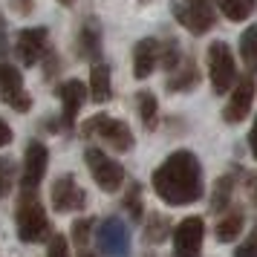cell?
<instances>
[{
    "mask_svg": "<svg viewBox=\"0 0 257 257\" xmlns=\"http://www.w3.org/2000/svg\"><path fill=\"white\" fill-rule=\"evenodd\" d=\"M81 136L84 139H98L104 142L107 148H113L116 153H127L133 151V130L124 124V121H118L113 116H104V113H98V116L87 118L81 124Z\"/></svg>",
    "mask_w": 257,
    "mask_h": 257,
    "instance_id": "3",
    "label": "cell"
},
{
    "mask_svg": "<svg viewBox=\"0 0 257 257\" xmlns=\"http://www.w3.org/2000/svg\"><path fill=\"white\" fill-rule=\"evenodd\" d=\"M47 257H70V240H67L64 234H52V237H49Z\"/></svg>",
    "mask_w": 257,
    "mask_h": 257,
    "instance_id": "29",
    "label": "cell"
},
{
    "mask_svg": "<svg viewBox=\"0 0 257 257\" xmlns=\"http://www.w3.org/2000/svg\"><path fill=\"white\" fill-rule=\"evenodd\" d=\"M6 52H9V26L0 15V55H6Z\"/></svg>",
    "mask_w": 257,
    "mask_h": 257,
    "instance_id": "31",
    "label": "cell"
},
{
    "mask_svg": "<svg viewBox=\"0 0 257 257\" xmlns=\"http://www.w3.org/2000/svg\"><path fill=\"white\" fill-rule=\"evenodd\" d=\"M15 228L21 243H47L52 237V222L44 202L38 199V191H21L15 205Z\"/></svg>",
    "mask_w": 257,
    "mask_h": 257,
    "instance_id": "2",
    "label": "cell"
},
{
    "mask_svg": "<svg viewBox=\"0 0 257 257\" xmlns=\"http://www.w3.org/2000/svg\"><path fill=\"white\" fill-rule=\"evenodd\" d=\"M182 58H185V55L179 52V44H176L174 38H168V41H162V44H159V64H162L168 72L176 70V64H179Z\"/></svg>",
    "mask_w": 257,
    "mask_h": 257,
    "instance_id": "26",
    "label": "cell"
},
{
    "mask_svg": "<svg viewBox=\"0 0 257 257\" xmlns=\"http://www.w3.org/2000/svg\"><path fill=\"white\" fill-rule=\"evenodd\" d=\"M58 98H61V130H72L75 118H78V110L87 101V84L78 81V78H70V81L58 84Z\"/></svg>",
    "mask_w": 257,
    "mask_h": 257,
    "instance_id": "14",
    "label": "cell"
},
{
    "mask_svg": "<svg viewBox=\"0 0 257 257\" xmlns=\"http://www.w3.org/2000/svg\"><path fill=\"white\" fill-rule=\"evenodd\" d=\"M12 9L21 15H29L32 12V0H12Z\"/></svg>",
    "mask_w": 257,
    "mask_h": 257,
    "instance_id": "35",
    "label": "cell"
},
{
    "mask_svg": "<svg viewBox=\"0 0 257 257\" xmlns=\"http://www.w3.org/2000/svg\"><path fill=\"white\" fill-rule=\"evenodd\" d=\"M87 98H93L95 104H107L113 98V84H110V67L95 61L90 70V84H87Z\"/></svg>",
    "mask_w": 257,
    "mask_h": 257,
    "instance_id": "16",
    "label": "cell"
},
{
    "mask_svg": "<svg viewBox=\"0 0 257 257\" xmlns=\"http://www.w3.org/2000/svg\"><path fill=\"white\" fill-rule=\"evenodd\" d=\"M240 58L251 72H257V24L240 35Z\"/></svg>",
    "mask_w": 257,
    "mask_h": 257,
    "instance_id": "23",
    "label": "cell"
},
{
    "mask_svg": "<svg viewBox=\"0 0 257 257\" xmlns=\"http://www.w3.org/2000/svg\"><path fill=\"white\" fill-rule=\"evenodd\" d=\"M15 139V133H12V127L6 124V121H0V148H6L9 142Z\"/></svg>",
    "mask_w": 257,
    "mask_h": 257,
    "instance_id": "32",
    "label": "cell"
},
{
    "mask_svg": "<svg viewBox=\"0 0 257 257\" xmlns=\"http://www.w3.org/2000/svg\"><path fill=\"white\" fill-rule=\"evenodd\" d=\"M205 222L202 217H185L174 228V257H202Z\"/></svg>",
    "mask_w": 257,
    "mask_h": 257,
    "instance_id": "9",
    "label": "cell"
},
{
    "mask_svg": "<svg viewBox=\"0 0 257 257\" xmlns=\"http://www.w3.org/2000/svg\"><path fill=\"white\" fill-rule=\"evenodd\" d=\"M234 257H257V222H254V228L248 231V237L234 248Z\"/></svg>",
    "mask_w": 257,
    "mask_h": 257,
    "instance_id": "30",
    "label": "cell"
},
{
    "mask_svg": "<svg viewBox=\"0 0 257 257\" xmlns=\"http://www.w3.org/2000/svg\"><path fill=\"white\" fill-rule=\"evenodd\" d=\"M171 237V220L162 214H151L145 222V240L148 243H165Z\"/></svg>",
    "mask_w": 257,
    "mask_h": 257,
    "instance_id": "24",
    "label": "cell"
},
{
    "mask_svg": "<svg viewBox=\"0 0 257 257\" xmlns=\"http://www.w3.org/2000/svg\"><path fill=\"white\" fill-rule=\"evenodd\" d=\"M171 12H174L176 24L185 26L191 35H205L211 26L217 24L211 0H174Z\"/></svg>",
    "mask_w": 257,
    "mask_h": 257,
    "instance_id": "5",
    "label": "cell"
},
{
    "mask_svg": "<svg viewBox=\"0 0 257 257\" xmlns=\"http://www.w3.org/2000/svg\"><path fill=\"white\" fill-rule=\"evenodd\" d=\"M156 197L168 205H191L205 194L202 185V165L197 153L191 151H174L165 159L151 179Z\"/></svg>",
    "mask_w": 257,
    "mask_h": 257,
    "instance_id": "1",
    "label": "cell"
},
{
    "mask_svg": "<svg viewBox=\"0 0 257 257\" xmlns=\"http://www.w3.org/2000/svg\"><path fill=\"white\" fill-rule=\"evenodd\" d=\"M47 52H49V32L44 26H32V29L18 32V38H15V58L24 67H35Z\"/></svg>",
    "mask_w": 257,
    "mask_h": 257,
    "instance_id": "11",
    "label": "cell"
},
{
    "mask_svg": "<svg viewBox=\"0 0 257 257\" xmlns=\"http://www.w3.org/2000/svg\"><path fill=\"white\" fill-rule=\"evenodd\" d=\"M231 194H234V176L231 174L220 176L217 185H214V194H211V211H214V214L228 211V205H231Z\"/></svg>",
    "mask_w": 257,
    "mask_h": 257,
    "instance_id": "22",
    "label": "cell"
},
{
    "mask_svg": "<svg viewBox=\"0 0 257 257\" xmlns=\"http://www.w3.org/2000/svg\"><path fill=\"white\" fill-rule=\"evenodd\" d=\"M208 78L211 90L217 95L228 93L237 84V64H234V55L225 41H214L208 47Z\"/></svg>",
    "mask_w": 257,
    "mask_h": 257,
    "instance_id": "4",
    "label": "cell"
},
{
    "mask_svg": "<svg viewBox=\"0 0 257 257\" xmlns=\"http://www.w3.org/2000/svg\"><path fill=\"white\" fill-rule=\"evenodd\" d=\"M0 98L18 113H29L32 110V95L26 93L24 75L12 64H0Z\"/></svg>",
    "mask_w": 257,
    "mask_h": 257,
    "instance_id": "8",
    "label": "cell"
},
{
    "mask_svg": "<svg viewBox=\"0 0 257 257\" xmlns=\"http://www.w3.org/2000/svg\"><path fill=\"white\" fill-rule=\"evenodd\" d=\"M197 84H199V70L191 58H182L176 64V70L168 72V90H171V93H188V90H194Z\"/></svg>",
    "mask_w": 257,
    "mask_h": 257,
    "instance_id": "18",
    "label": "cell"
},
{
    "mask_svg": "<svg viewBox=\"0 0 257 257\" xmlns=\"http://www.w3.org/2000/svg\"><path fill=\"white\" fill-rule=\"evenodd\" d=\"M217 9L222 12V18H228L231 24H240V21H248L254 15L257 0H214Z\"/></svg>",
    "mask_w": 257,
    "mask_h": 257,
    "instance_id": "19",
    "label": "cell"
},
{
    "mask_svg": "<svg viewBox=\"0 0 257 257\" xmlns=\"http://www.w3.org/2000/svg\"><path fill=\"white\" fill-rule=\"evenodd\" d=\"M93 217H81V220H75V225H72V243L78 245V248H87V243H90V237H93Z\"/></svg>",
    "mask_w": 257,
    "mask_h": 257,
    "instance_id": "28",
    "label": "cell"
},
{
    "mask_svg": "<svg viewBox=\"0 0 257 257\" xmlns=\"http://www.w3.org/2000/svg\"><path fill=\"white\" fill-rule=\"evenodd\" d=\"M84 162L90 168V174H93L95 185L107 191V194H116L118 188L124 185V168L113 159V156H107L101 148H87L84 151Z\"/></svg>",
    "mask_w": 257,
    "mask_h": 257,
    "instance_id": "6",
    "label": "cell"
},
{
    "mask_svg": "<svg viewBox=\"0 0 257 257\" xmlns=\"http://www.w3.org/2000/svg\"><path fill=\"white\" fill-rule=\"evenodd\" d=\"M95 243H98V251L107 257H127L130 254V231L124 220L118 217H107L101 220L98 231H95Z\"/></svg>",
    "mask_w": 257,
    "mask_h": 257,
    "instance_id": "7",
    "label": "cell"
},
{
    "mask_svg": "<svg viewBox=\"0 0 257 257\" xmlns=\"http://www.w3.org/2000/svg\"><path fill=\"white\" fill-rule=\"evenodd\" d=\"M49 202L58 214H70V211H81L87 205V194L84 188L75 182L72 174H61L55 182H52V191H49Z\"/></svg>",
    "mask_w": 257,
    "mask_h": 257,
    "instance_id": "10",
    "label": "cell"
},
{
    "mask_svg": "<svg viewBox=\"0 0 257 257\" xmlns=\"http://www.w3.org/2000/svg\"><path fill=\"white\" fill-rule=\"evenodd\" d=\"M245 191H248V199L257 205V174L248 176V182H245Z\"/></svg>",
    "mask_w": 257,
    "mask_h": 257,
    "instance_id": "33",
    "label": "cell"
},
{
    "mask_svg": "<svg viewBox=\"0 0 257 257\" xmlns=\"http://www.w3.org/2000/svg\"><path fill=\"white\" fill-rule=\"evenodd\" d=\"M78 55L87 61H98L101 55V24L95 21V18H87L81 26V32H78Z\"/></svg>",
    "mask_w": 257,
    "mask_h": 257,
    "instance_id": "17",
    "label": "cell"
},
{
    "mask_svg": "<svg viewBox=\"0 0 257 257\" xmlns=\"http://www.w3.org/2000/svg\"><path fill=\"white\" fill-rule=\"evenodd\" d=\"M159 67V41L156 38H142L133 47V75L145 81L148 75H153V70Z\"/></svg>",
    "mask_w": 257,
    "mask_h": 257,
    "instance_id": "15",
    "label": "cell"
},
{
    "mask_svg": "<svg viewBox=\"0 0 257 257\" xmlns=\"http://www.w3.org/2000/svg\"><path fill=\"white\" fill-rule=\"evenodd\" d=\"M254 93H257V84L251 75H240L237 84L231 87V98L225 101L222 107V118L228 121V124H237V121H243L248 116V110H251V101H254Z\"/></svg>",
    "mask_w": 257,
    "mask_h": 257,
    "instance_id": "13",
    "label": "cell"
},
{
    "mask_svg": "<svg viewBox=\"0 0 257 257\" xmlns=\"http://www.w3.org/2000/svg\"><path fill=\"white\" fill-rule=\"evenodd\" d=\"M58 3H64V6H70V3H72V0H58Z\"/></svg>",
    "mask_w": 257,
    "mask_h": 257,
    "instance_id": "37",
    "label": "cell"
},
{
    "mask_svg": "<svg viewBox=\"0 0 257 257\" xmlns=\"http://www.w3.org/2000/svg\"><path fill=\"white\" fill-rule=\"evenodd\" d=\"M121 208L130 214V220L139 222L142 217H145V205H142V185L139 182H130L127 194H124V199H121Z\"/></svg>",
    "mask_w": 257,
    "mask_h": 257,
    "instance_id": "25",
    "label": "cell"
},
{
    "mask_svg": "<svg viewBox=\"0 0 257 257\" xmlns=\"http://www.w3.org/2000/svg\"><path fill=\"white\" fill-rule=\"evenodd\" d=\"M15 176H18L15 159H9V156H0V199L9 197V191H12V185H15Z\"/></svg>",
    "mask_w": 257,
    "mask_h": 257,
    "instance_id": "27",
    "label": "cell"
},
{
    "mask_svg": "<svg viewBox=\"0 0 257 257\" xmlns=\"http://www.w3.org/2000/svg\"><path fill=\"white\" fill-rule=\"evenodd\" d=\"M248 151L257 159V118H254V124H251V130H248Z\"/></svg>",
    "mask_w": 257,
    "mask_h": 257,
    "instance_id": "34",
    "label": "cell"
},
{
    "mask_svg": "<svg viewBox=\"0 0 257 257\" xmlns=\"http://www.w3.org/2000/svg\"><path fill=\"white\" fill-rule=\"evenodd\" d=\"M78 257H98V254H93V251H87V248H81V251H78Z\"/></svg>",
    "mask_w": 257,
    "mask_h": 257,
    "instance_id": "36",
    "label": "cell"
},
{
    "mask_svg": "<svg viewBox=\"0 0 257 257\" xmlns=\"http://www.w3.org/2000/svg\"><path fill=\"white\" fill-rule=\"evenodd\" d=\"M225 217H222L220 222H217V240L220 243H234L237 237H240V231H243V211H222Z\"/></svg>",
    "mask_w": 257,
    "mask_h": 257,
    "instance_id": "20",
    "label": "cell"
},
{
    "mask_svg": "<svg viewBox=\"0 0 257 257\" xmlns=\"http://www.w3.org/2000/svg\"><path fill=\"white\" fill-rule=\"evenodd\" d=\"M136 107H139V118H142V124H145V130H156V124H159L156 95L148 93V90H142V93L136 95Z\"/></svg>",
    "mask_w": 257,
    "mask_h": 257,
    "instance_id": "21",
    "label": "cell"
},
{
    "mask_svg": "<svg viewBox=\"0 0 257 257\" xmlns=\"http://www.w3.org/2000/svg\"><path fill=\"white\" fill-rule=\"evenodd\" d=\"M49 151L44 142H29L24 153V171H21V191H38L41 179L47 176Z\"/></svg>",
    "mask_w": 257,
    "mask_h": 257,
    "instance_id": "12",
    "label": "cell"
}]
</instances>
